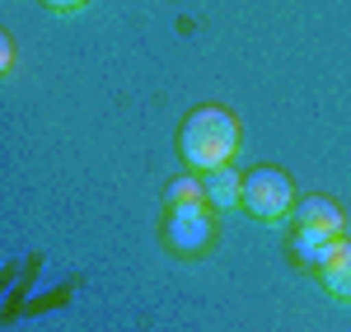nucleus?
<instances>
[{
    "mask_svg": "<svg viewBox=\"0 0 351 332\" xmlns=\"http://www.w3.org/2000/svg\"><path fill=\"white\" fill-rule=\"evenodd\" d=\"M337 244H342V234H324V229H300V225H295V234H291V253H295V262H300V267H314V272L332 257Z\"/></svg>",
    "mask_w": 351,
    "mask_h": 332,
    "instance_id": "nucleus-5",
    "label": "nucleus"
},
{
    "mask_svg": "<svg viewBox=\"0 0 351 332\" xmlns=\"http://www.w3.org/2000/svg\"><path fill=\"white\" fill-rule=\"evenodd\" d=\"M291 216H295L300 229H324V234H342V229H347L342 206H337V201H328V196H304Z\"/></svg>",
    "mask_w": 351,
    "mask_h": 332,
    "instance_id": "nucleus-4",
    "label": "nucleus"
},
{
    "mask_svg": "<svg viewBox=\"0 0 351 332\" xmlns=\"http://www.w3.org/2000/svg\"><path fill=\"white\" fill-rule=\"evenodd\" d=\"M47 10H56V14H75V10H84L89 0H43Z\"/></svg>",
    "mask_w": 351,
    "mask_h": 332,
    "instance_id": "nucleus-9",
    "label": "nucleus"
},
{
    "mask_svg": "<svg viewBox=\"0 0 351 332\" xmlns=\"http://www.w3.org/2000/svg\"><path fill=\"white\" fill-rule=\"evenodd\" d=\"M319 281H324V290L332 295V300L351 305V244L347 239H342V244L332 248V257L319 267Z\"/></svg>",
    "mask_w": 351,
    "mask_h": 332,
    "instance_id": "nucleus-6",
    "label": "nucleus"
},
{
    "mask_svg": "<svg viewBox=\"0 0 351 332\" xmlns=\"http://www.w3.org/2000/svg\"><path fill=\"white\" fill-rule=\"evenodd\" d=\"M10 66H14V42L0 38V71H10Z\"/></svg>",
    "mask_w": 351,
    "mask_h": 332,
    "instance_id": "nucleus-10",
    "label": "nucleus"
},
{
    "mask_svg": "<svg viewBox=\"0 0 351 332\" xmlns=\"http://www.w3.org/2000/svg\"><path fill=\"white\" fill-rule=\"evenodd\" d=\"M211 234H216V220L211 211H169L164 220V244L183 257H197V253L211 248Z\"/></svg>",
    "mask_w": 351,
    "mask_h": 332,
    "instance_id": "nucleus-3",
    "label": "nucleus"
},
{
    "mask_svg": "<svg viewBox=\"0 0 351 332\" xmlns=\"http://www.w3.org/2000/svg\"><path fill=\"white\" fill-rule=\"evenodd\" d=\"M164 206H169V211H206V206H211V201H206V183H202L197 173L173 178L169 192H164Z\"/></svg>",
    "mask_w": 351,
    "mask_h": 332,
    "instance_id": "nucleus-8",
    "label": "nucleus"
},
{
    "mask_svg": "<svg viewBox=\"0 0 351 332\" xmlns=\"http://www.w3.org/2000/svg\"><path fill=\"white\" fill-rule=\"evenodd\" d=\"M202 183H206V201H211L216 211H234V206H243V178L234 173V168H211Z\"/></svg>",
    "mask_w": 351,
    "mask_h": 332,
    "instance_id": "nucleus-7",
    "label": "nucleus"
},
{
    "mask_svg": "<svg viewBox=\"0 0 351 332\" xmlns=\"http://www.w3.org/2000/svg\"><path fill=\"white\" fill-rule=\"evenodd\" d=\"M243 145V131H239V117L225 108H197L183 117V131H178V155L188 168H230L234 155Z\"/></svg>",
    "mask_w": 351,
    "mask_h": 332,
    "instance_id": "nucleus-1",
    "label": "nucleus"
},
{
    "mask_svg": "<svg viewBox=\"0 0 351 332\" xmlns=\"http://www.w3.org/2000/svg\"><path fill=\"white\" fill-rule=\"evenodd\" d=\"M243 211L253 220H286L295 211V188L281 168H253L243 178Z\"/></svg>",
    "mask_w": 351,
    "mask_h": 332,
    "instance_id": "nucleus-2",
    "label": "nucleus"
}]
</instances>
